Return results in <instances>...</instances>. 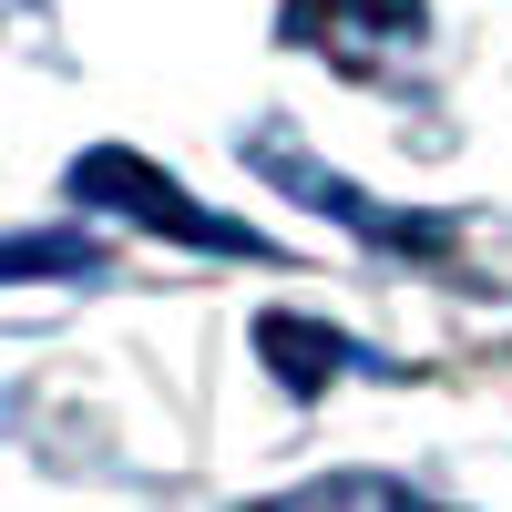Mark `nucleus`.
I'll return each mask as SVG.
<instances>
[{
	"instance_id": "obj_3",
	"label": "nucleus",
	"mask_w": 512,
	"mask_h": 512,
	"mask_svg": "<svg viewBox=\"0 0 512 512\" xmlns=\"http://www.w3.org/2000/svg\"><path fill=\"white\" fill-rule=\"evenodd\" d=\"M52 267H82V246H62V236H0V277H52Z\"/></svg>"
},
{
	"instance_id": "obj_2",
	"label": "nucleus",
	"mask_w": 512,
	"mask_h": 512,
	"mask_svg": "<svg viewBox=\"0 0 512 512\" xmlns=\"http://www.w3.org/2000/svg\"><path fill=\"white\" fill-rule=\"evenodd\" d=\"M267 512H431L410 482H379V472H338V482H308V492H287Z\"/></svg>"
},
{
	"instance_id": "obj_1",
	"label": "nucleus",
	"mask_w": 512,
	"mask_h": 512,
	"mask_svg": "<svg viewBox=\"0 0 512 512\" xmlns=\"http://www.w3.org/2000/svg\"><path fill=\"white\" fill-rule=\"evenodd\" d=\"M93 205H123V216H144V226H164V236H185V246H205V256H267L236 216H205L195 195H175L154 175L144 154H82V175H72Z\"/></svg>"
},
{
	"instance_id": "obj_4",
	"label": "nucleus",
	"mask_w": 512,
	"mask_h": 512,
	"mask_svg": "<svg viewBox=\"0 0 512 512\" xmlns=\"http://www.w3.org/2000/svg\"><path fill=\"white\" fill-rule=\"evenodd\" d=\"M267 359L297 379V390H308V379H328V359H338V349H328V338H287V318H277V328H267Z\"/></svg>"
}]
</instances>
